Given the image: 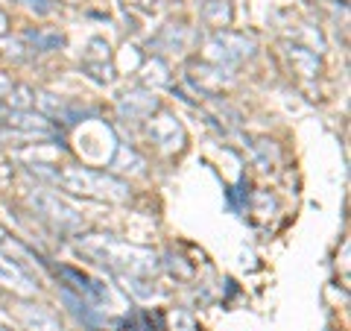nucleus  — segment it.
<instances>
[{"label":"nucleus","instance_id":"nucleus-14","mask_svg":"<svg viewBox=\"0 0 351 331\" xmlns=\"http://www.w3.org/2000/svg\"><path fill=\"white\" fill-rule=\"evenodd\" d=\"M6 91H12V80H9V76H3V73H0V97H3Z\"/></svg>","mask_w":351,"mask_h":331},{"label":"nucleus","instance_id":"nucleus-6","mask_svg":"<svg viewBox=\"0 0 351 331\" xmlns=\"http://www.w3.org/2000/svg\"><path fill=\"white\" fill-rule=\"evenodd\" d=\"M147 132H149V138L156 141L161 150H179L182 141H184L182 126L176 124V117H170V115H161V117H156V120H149Z\"/></svg>","mask_w":351,"mask_h":331},{"label":"nucleus","instance_id":"nucleus-5","mask_svg":"<svg viewBox=\"0 0 351 331\" xmlns=\"http://www.w3.org/2000/svg\"><path fill=\"white\" fill-rule=\"evenodd\" d=\"M56 275H62L64 282H68V288L80 296V299L85 305H100L103 302V296H106V288L100 282H94L91 275H85L80 270H73V267H56Z\"/></svg>","mask_w":351,"mask_h":331},{"label":"nucleus","instance_id":"nucleus-7","mask_svg":"<svg viewBox=\"0 0 351 331\" xmlns=\"http://www.w3.org/2000/svg\"><path fill=\"white\" fill-rule=\"evenodd\" d=\"M0 284H6V288H12L18 290L21 296H29V293H36V284H32V279L18 267L15 261H9L0 255Z\"/></svg>","mask_w":351,"mask_h":331},{"label":"nucleus","instance_id":"nucleus-13","mask_svg":"<svg viewBox=\"0 0 351 331\" xmlns=\"http://www.w3.org/2000/svg\"><path fill=\"white\" fill-rule=\"evenodd\" d=\"M123 164H129V168H126L129 173H141V168H144V159L135 156V152L126 150V147H120V150H117V159H114V168L120 170Z\"/></svg>","mask_w":351,"mask_h":331},{"label":"nucleus","instance_id":"nucleus-1","mask_svg":"<svg viewBox=\"0 0 351 331\" xmlns=\"http://www.w3.org/2000/svg\"><path fill=\"white\" fill-rule=\"evenodd\" d=\"M80 249L94 261L106 264L112 270L132 273V275H149L158 270V255L144 247H132L126 240L108 238V235H88L80 238Z\"/></svg>","mask_w":351,"mask_h":331},{"label":"nucleus","instance_id":"nucleus-12","mask_svg":"<svg viewBox=\"0 0 351 331\" xmlns=\"http://www.w3.org/2000/svg\"><path fill=\"white\" fill-rule=\"evenodd\" d=\"M117 331H161L158 326H152V317L149 314H135L123 319V326H120Z\"/></svg>","mask_w":351,"mask_h":331},{"label":"nucleus","instance_id":"nucleus-18","mask_svg":"<svg viewBox=\"0 0 351 331\" xmlns=\"http://www.w3.org/2000/svg\"><path fill=\"white\" fill-rule=\"evenodd\" d=\"M0 331H12V328H9V326L3 323V319H0Z\"/></svg>","mask_w":351,"mask_h":331},{"label":"nucleus","instance_id":"nucleus-8","mask_svg":"<svg viewBox=\"0 0 351 331\" xmlns=\"http://www.w3.org/2000/svg\"><path fill=\"white\" fill-rule=\"evenodd\" d=\"M156 109H158L156 94H126L123 100H120V115L129 120H141V117L152 115Z\"/></svg>","mask_w":351,"mask_h":331},{"label":"nucleus","instance_id":"nucleus-9","mask_svg":"<svg viewBox=\"0 0 351 331\" xmlns=\"http://www.w3.org/2000/svg\"><path fill=\"white\" fill-rule=\"evenodd\" d=\"M287 56L290 62L299 68V73L304 76H313L316 71H319V59H316V53H311L307 47H299V44H293V47H287Z\"/></svg>","mask_w":351,"mask_h":331},{"label":"nucleus","instance_id":"nucleus-10","mask_svg":"<svg viewBox=\"0 0 351 331\" xmlns=\"http://www.w3.org/2000/svg\"><path fill=\"white\" fill-rule=\"evenodd\" d=\"M21 317H24V323L29 328H36V331H62L59 323L47 311H44V308H36V311H32L29 305H24V308H21Z\"/></svg>","mask_w":351,"mask_h":331},{"label":"nucleus","instance_id":"nucleus-2","mask_svg":"<svg viewBox=\"0 0 351 331\" xmlns=\"http://www.w3.org/2000/svg\"><path fill=\"white\" fill-rule=\"evenodd\" d=\"M36 168L50 176L56 185H62L71 194L82 196H97V200H112V203H126L129 200V185L114 179L108 173L100 170H88V168H62V170H47V164H36Z\"/></svg>","mask_w":351,"mask_h":331},{"label":"nucleus","instance_id":"nucleus-4","mask_svg":"<svg viewBox=\"0 0 351 331\" xmlns=\"http://www.w3.org/2000/svg\"><path fill=\"white\" fill-rule=\"evenodd\" d=\"M32 205H36L47 220H53L56 226H62V229H76L80 226V214H76L71 205H64L59 196L50 194V191H36L32 194Z\"/></svg>","mask_w":351,"mask_h":331},{"label":"nucleus","instance_id":"nucleus-3","mask_svg":"<svg viewBox=\"0 0 351 331\" xmlns=\"http://www.w3.org/2000/svg\"><path fill=\"white\" fill-rule=\"evenodd\" d=\"M205 53H208V59L223 68V65H237L249 59L255 53V41L240 36V32H217V36L208 38Z\"/></svg>","mask_w":351,"mask_h":331},{"label":"nucleus","instance_id":"nucleus-15","mask_svg":"<svg viewBox=\"0 0 351 331\" xmlns=\"http://www.w3.org/2000/svg\"><path fill=\"white\" fill-rule=\"evenodd\" d=\"M3 32H6V15L0 12V36H3Z\"/></svg>","mask_w":351,"mask_h":331},{"label":"nucleus","instance_id":"nucleus-16","mask_svg":"<svg viewBox=\"0 0 351 331\" xmlns=\"http://www.w3.org/2000/svg\"><path fill=\"white\" fill-rule=\"evenodd\" d=\"M129 3H138V6H149L152 0H129Z\"/></svg>","mask_w":351,"mask_h":331},{"label":"nucleus","instance_id":"nucleus-17","mask_svg":"<svg viewBox=\"0 0 351 331\" xmlns=\"http://www.w3.org/2000/svg\"><path fill=\"white\" fill-rule=\"evenodd\" d=\"M38 3V9H47V6H44V3H47V0H32V6H36Z\"/></svg>","mask_w":351,"mask_h":331},{"label":"nucleus","instance_id":"nucleus-11","mask_svg":"<svg viewBox=\"0 0 351 331\" xmlns=\"http://www.w3.org/2000/svg\"><path fill=\"white\" fill-rule=\"evenodd\" d=\"M202 15H205V21H211V24H228V21H232V9H228L226 0H208L202 6Z\"/></svg>","mask_w":351,"mask_h":331}]
</instances>
